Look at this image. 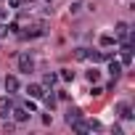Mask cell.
I'll list each match as a JSON object with an SVG mask.
<instances>
[{
    "label": "cell",
    "mask_w": 135,
    "mask_h": 135,
    "mask_svg": "<svg viewBox=\"0 0 135 135\" xmlns=\"http://www.w3.org/2000/svg\"><path fill=\"white\" fill-rule=\"evenodd\" d=\"M13 98L11 95H3V98H0V117H3V119H8L11 117V109H13Z\"/></svg>",
    "instance_id": "cell-1"
},
{
    "label": "cell",
    "mask_w": 135,
    "mask_h": 135,
    "mask_svg": "<svg viewBox=\"0 0 135 135\" xmlns=\"http://www.w3.org/2000/svg\"><path fill=\"white\" fill-rule=\"evenodd\" d=\"M19 69H21L24 74L35 72V61H32V56H29V53H21V56H19Z\"/></svg>",
    "instance_id": "cell-2"
},
{
    "label": "cell",
    "mask_w": 135,
    "mask_h": 135,
    "mask_svg": "<svg viewBox=\"0 0 135 135\" xmlns=\"http://www.w3.org/2000/svg\"><path fill=\"white\" fill-rule=\"evenodd\" d=\"M11 117H13V119L21 124V122H27V119H29V111H27L24 106H16V103H13V109H11Z\"/></svg>",
    "instance_id": "cell-3"
},
{
    "label": "cell",
    "mask_w": 135,
    "mask_h": 135,
    "mask_svg": "<svg viewBox=\"0 0 135 135\" xmlns=\"http://www.w3.org/2000/svg\"><path fill=\"white\" fill-rule=\"evenodd\" d=\"M114 35H117V40H122V42H130V27H127L124 21H119V24H117V32H114Z\"/></svg>",
    "instance_id": "cell-4"
},
{
    "label": "cell",
    "mask_w": 135,
    "mask_h": 135,
    "mask_svg": "<svg viewBox=\"0 0 135 135\" xmlns=\"http://www.w3.org/2000/svg\"><path fill=\"white\" fill-rule=\"evenodd\" d=\"M88 58H90L93 64H98V61H109L111 56H109V53H101V50H88Z\"/></svg>",
    "instance_id": "cell-5"
},
{
    "label": "cell",
    "mask_w": 135,
    "mask_h": 135,
    "mask_svg": "<svg viewBox=\"0 0 135 135\" xmlns=\"http://www.w3.org/2000/svg\"><path fill=\"white\" fill-rule=\"evenodd\" d=\"M3 85H6V90H8V93H16V90H19V77H13V74H11V77H6V80H3Z\"/></svg>",
    "instance_id": "cell-6"
},
{
    "label": "cell",
    "mask_w": 135,
    "mask_h": 135,
    "mask_svg": "<svg viewBox=\"0 0 135 135\" xmlns=\"http://www.w3.org/2000/svg\"><path fill=\"white\" fill-rule=\"evenodd\" d=\"M109 74H111L114 80H117V77L122 74V64H119V61H114V58H109Z\"/></svg>",
    "instance_id": "cell-7"
},
{
    "label": "cell",
    "mask_w": 135,
    "mask_h": 135,
    "mask_svg": "<svg viewBox=\"0 0 135 135\" xmlns=\"http://www.w3.org/2000/svg\"><path fill=\"white\" fill-rule=\"evenodd\" d=\"M80 117H82V111H80L77 106H69V111H66V117H64V119H66V124H72V122H74V119H80Z\"/></svg>",
    "instance_id": "cell-8"
},
{
    "label": "cell",
    "mask_w": 135,
    "mask_h": 135,
    "mask_svg": "<svg viewBox=\"0 0 135 135\" xmlns=\"http://www.w3.org/2000/svg\"><path fill=\"white\" fill-rule=\"evenodd\" d=\"M27 93H29V98H42V95H45V88H42V85H29Z\"/></svg>",
    "instance_id": "cell-9"
},
{
    "label": "cell",
    "mask_w": 135,
    "mask_h": 135,
    "mask_svg": "<svg viewBox=\"0 0 135 135\" xmlns=\"http://www.w3.org/2000/svg\"><path fill=\"white\" fill-rule=\"evenodd\" d=\"M117 111H119V117H122V119H132V109H130V103H119V106H117Z\"/></svg>",
    "instance_id": "cell-10"
},
{
    "label": "cell",
    "mask_w": 135,
    "mask_h": 135,
    "mask_svg": "<svg viewBox=\"0 0 135 135\" xmlns=\"http://www.w3.org/2000/svg\"><path fill=\"white\" fill-rule=\"evenodd\" d=\"M56 82H58V74H45L42 77V88H53Z\"/></svg>",
    "instance_id": "cell-11"
},
{
    "label": "cell",
    "mask_w": 135,
    "mask_h": 135,
    "mask_svg": "<svg viewBox=\"0 0 135 135\" xmlns=\"http://www.w3.org/2000/svg\"><path fill=\"white\" fill-rule=\"evenodd\" d=\"M42 98H45V106H48V109H56V103H58V95H53V93H45Z\"/></svg>",
    "instance_id": "cell-12"
},
{
    "label": "cell",
    "mask_w": 135,
    "mask_h": 135,
    "mask_svg": "<svg viewBox=\"0 0 135 135\" xmlns=\"http://www.w3.org/2000/svg\"><path fill=\"white\" fill-rule=\"evenodd\" d=\"M85 77H88V82H98V80H101V72H98V69H90Z\"/></svg>",
    "instance_id": "cell-13"
},
{
    "label": "cell",
    "mask_w": 135,
    "mask_h": 135,
    "mask_svg": "<svg viewBox=\"0 0 135 135\" xmlns=\"http://www.w3.org/2000/svg\"><path fill=\"white\" fill-rule=\"evenodd\" d=\"M58 77H61V80H66V82H72V80H74V72H72V69H61V74H58Z\"/></svg>",
    "instance_id": "cell-14"
},
{
    "label": "cell",
    "mask_w": 135,
    "mask_h": 135,
    "mask_svg": "<svg viewBox=\"0 0 135 135\" xmlns=\"http://www.w3.org/2000/svg\"><path fill=\"white\" fill-rule=\"evenodd\" d=\"M101 45H103V48H111V45H114V37H111V35H101Z\"/></svg>",
    "instance_id": "cell-15"
},
{
    "label": "cell",
    "mask_w": 135,
    "mask_h": 135,
    "mask_svg": "<svg viewBox=\"0 0 135 135\" xmlns=\"http://www.w3.org/2000/svg\"><path fill=\"white\" fill-rule=\"evenodd\" d=\"M88 127H90V132H93V130H101V122H98V119H88Z\"/></svg>",
    "instance_id": "cell-16"
},
{
    "label": "cell",
    "mask_w": 135,
    "mask_h": 135,
    "mask_svg": "<svg viewBox=\"0 0 135 135\" xmlns=\"http://www.w3.org/2000/svg\"><path fill=\"white\" fill-rule=\"evenodd\" d=\"M74 56H77V58H80V61H85V58H88V48H80V50H77V53H74Z\"/></svg>",
    "instance_id": "cell-17"
},
{
    "label": "cell",
    "mask_w": 135,
    "mask_h": 135,
    "mask_svg": "<svg viewBox=\"0 0 135 135\" xmlns=\"http://www.w3.org/2000/svg\"><path fill=\"white\" fill-rule=\"evenodd\" d=\"M103 93H106V90H103V88H98V85H95V88H93V93H90V95H95V98H98V95H103Z\"/></svg>",
    "instance_id": "cell-18"
},
{
    "label": "cell",
    "mask_w": 135,
    "mask_h": 135,
    "mask_svg": "<svg viewBox=\"0 0 135 135\" xmlns=\"http://www.w3.org/2000/svg\"><path fill=\"white\" fill-rule=\"evenodd\" d=\"M8 6H11V8H19V6H21V0H11Z\"/></svg>",
    "instance_id": "cell-19"
},
{
    "label": "cell",
    "mask_w": 135,
    "mask_h": 135,
    "mask_svg": "<svg viewBox=\"0 0 135 135\" xmlns=\"http://www.w3.org/2000/svg\"><path fill=\"white\" fill-rule=\"evenodd\" d=\"M3 35H8V29H6L3 24H0V37H3Z\"/></svg>",
    "instance_id": "cell-20"
}]
</instances>
